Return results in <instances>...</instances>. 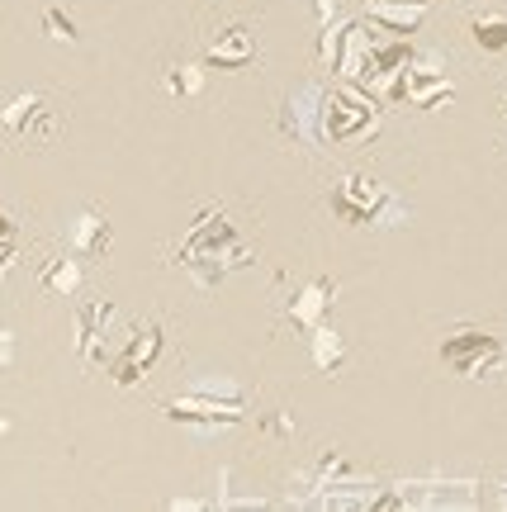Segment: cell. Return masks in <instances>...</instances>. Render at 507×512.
I'll return each instance as SVG.
<instances>
[{
	"instance_id": "cell-1",
	"label": "cell",
	"mask_w": 507,
	"mask_h": 512,
	"mask_svg": "<svg viewBox=\"0 0 507 512\" xmlns=\"http://www.w3.org/2000/svg\"><path fill=\"white\" fill-rule=\"evenodd\" d=\"M76 242H81V252H86V256H100L109 247V228L91 214V219H81V233H76Z\"/></svg>"
},
{
	"instance_id": "cell-2",
	"label": "cell",
	"mask_w": 507,
	"mask_h": 512,
	"mask_svg": "<svg viewBox=\"0 0 507 512\" xmlns=\"http://www.w3.org/2000/svg\"><path fill=\"white\" fill-rule=\"evenodd\" d=\"M48 38H57V43H76V19L72 15L62 19V10H48Z\"/></svg>"
}]
</instances>
